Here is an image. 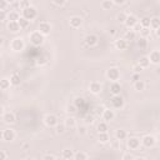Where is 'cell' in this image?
I'll use <instances>...</instances> for the list:
<instances>
[{
	"instance_id": "obj_1",
	"label": "cell",
	"mask_w": 160,
	"mask_h": 160,
	"mask_svg": "<svg viewBox=\"0 0 160 160\" xmlns=\"http://www.w3.org/2000/svg\"><path fill=\"white\" fill-rule=\"evenodd\" d=\"M29 40H30V42L34 46H40V45H42V42H44L45 39H44V35L40 31H32L29 35Z\"/></svg>"
},
{
	"instance_id": "obj_2",
	"label": "cell",
	"mask_w": 160,
	"mask_h": 160,
	"mask_svg": "<svg viewBox=\"0 0 160 160\" xmlns=\"http://www.w3.org/2000/svg\"><path fill=\"white\" fill-rule=\"evenodd\" d=\"M36 15H38V10H36V8H34L32 5L28 6L26 9H22V18H25V19H28V20L35 19Z\"/></svg>"
},
{
	"instance_id": "obj_3",
	"label": "cell",
	"mask_w": 160,
	"mask_h": 160,
	"mask_svg": "<svg viewBox=\"0 0 160 160\" xmlns=\"http://www.w3.org/2000/svg\"><path fill=\"white\" fill-rule=\"evenodd\" d=\"M24 46H25V44H24V40L21 39V38H15V39H12L11 40V42H10V48H11V50L12 51H21L22 49H24Z\"/></svg>"
},
{
	"instance_id": "obj_4",
	"label": "cell",
	"mask_w": 160,
	"mask_h": 160,
	"mask_svg": "<svg viewBox=\"0 0 160 160\" xmlns=\"http://www.w3.org/2000/svg\"><path fill=\"white\" fill-rule=\"evenodd\" d=\"M106 78L111 81H118L120 79V70L118 68H110L106 71Z\"/></svg>"
},
{
	"instance_id": "obj_5",
	"label": "cell",
	"mask_w": 160,
	"mask_h": 160,
	"mask_svg": "<svg viewBox=\"0 0 160 160\" xmlns=\"http://www.w3.org/2000/svg\"><path fill=\"white\" fill-rule=\"evenodd\" d=\"M44 122H45L46 126L54 128V126L59 122V120H58V116H56V115H54V114H46V115L44 116Z\"/></svg>"
},
{
	"instance_id": "obj_6",
	"label": "cell",
	"mask_w": 160,
	"mask_h": 160,
	"mask_svg": "<svg viewBox=\"0 0 160 160\" xmlns=\"http://www.w3.org/2000/svg\"><path fill=\"white\" fill-rule=\"evenodd\" d=\"M138 22H139L138 18H136L135 15H132V14H130V15H126V18H125V21H124V24H125V26H126L128 29H134V26H135Z\"/></svg>"
},
{
	"instance_id": "obj_7",
	"label": "cell",
	"mask_w": 160,
	"mask_h": 160,
	"mask_svg": "<svg viewBox=\"0 0 160 160\" xmlns=\"http://www.w3.org/2000/svg\"><path fill=\"white\" fill-rule=\"evenodd\" d=\"M110 101H111L112 108H115V109H121V108L124 106V104H125V101H124V99L120 96V94H119V95H112V98L110 99Z\"/></svg>"
},
{
	"instance_id": "obj_8",
	"label": "cell",
	"mask_w": 160,
	"mask_h": 160,
	"mask_svg": "<svg viewBox=\"0 0 160 160\" xmlns=\"http://www.w3.org/2000/svg\"><path fill=\"white\" fill-rule=\"evenodd\" d=\"M145 148H152L155 144H156V139H155V136H152V135H145L142 139H141V141H140Z\"/></svg>"
},
{
	"instance_id": "obj_9",
	"label": "cell",
	"mask_w": 160,
	"mask_h": 160,
	"mask_svg": "<svg viewBox=\"0 0 160 160\" xmlns=\"http://www.w3.org/2000/svg\"><path fill=\"white\" fill-rule=\"evenodd\" d=\"M51 24L50 22H48V21H41L40 24H39V30L38 31H40L44 36L45 35H49L50 32H51Z\"/></svg>"
},
{
	"instance_id": "obj_10",
	"label": "cell",
	"mask_w": 160,
	"mask_h": 160,
	"mask_svg": "<svg viewBox=\"0 0 160 160\" xmlns=\"http://www.w3.org/2000/svg\"><path fill=\"white\" fill-rule=\"evenodd\" d=\"M84 41H85V44H86L88 46L92 48V46L98 45V42H99V38H98L95 34H88V35L85 36Z\"/></svg>"
},
{
	"instance_id": "obj_11",
	"label": "cell",
	"mask_w": 160,
	"mask_h": 160,
	"mask_svg": "<svg viewBox=\"0 0 160 160\" xmlns=\"http://www.w3.org/2000/svg\"><path fill=\"white\" fill-rule=\"evenodd\" d=\"M101 84L99 82V81H92V82H90V85H89V90H90V92L91 94H94V95H98V94H100L101 92Z\"/></svg>"
},
{
	"instance_id": "obj_12",
	"label": "cell",
	"mask_w": 160,
	"mask_h": 160,
	"mask_svg": "<svg viewBox=\"0 0 160 160\" xmlns=\"http://www.w3.org/2000/svg\"><path fill=\"white\" fill-rule=\"evenodd\" d=\"M15 139V131L12 129H5L2 130V140L5 141H12Z\"/></svg>"
},
{
	"instance_id": "obj_13",
	"label": "cell",
	"mask_w": 160,
	"mask_h": 160,
	"mask_svg": "<svg viewBox=\"0 0 160 160\" xmlns=\"http://www.w3.org/2000/svg\"><path fill=\"white\" fill-rule=\"evenodd\" d=\"M69 24H70L71 28L78 29V28L81 26V24H82V19H81L80 16H71L70 20H69Z\"/></svg>"
},
{
	"instance_id": "obj_14",
	"label": "cell",
	"mask_w": 160,
	"mask_h": 160,
	"mask_svg": "<svg viewBox=\"0 0 160 160\" xmlns=\"http://www.w3.org/2000/svg\"><path fill=\"white\" fill-rule=\"evenodd\" d=\"M114 118H115V112H114V110H110V109H104V111H102V120L104 121H111V120H114Z\"/></svg>"
},
{
	"instance_id": "obj_15",
	"label": "cell",
	"mask_w": 160,
	"mask_h": 160,
	"mask_svg": "<svg viewBox=\"0 0 160 160\" xmlns=\"http://www.w3.org/2000/svg\"><path fill=\"white\" fill-rule=\"evenodd\" d=\"M2 119H4V121H5L6 124H14L15 120H16V116H15L14 112H11V111H6V112L2 114Z\"/></svg>"
},
{
	"instance_id": "obj_16",
	"label": "cell",
	"mask_w": 160,
	"mask_h": 160,
	"mask_svg": "<svg viewBox=\"0 0 160 160\" xmlns=\"http://www.w3.org/2000/svg\"><path fill=\"white\" fill-rule=\"evenodd\" d=\"M139 146H140V139H138V138H130L128 140V148L129 149L136 150V149H139Z\"/></svg>"
},
{
	"instance_id": "obj_17",
	"label": "cell",
	"mask_w": 160,
	"mask_h": 160,
	"mask_svg": "<svg viewBox=\"0 0 160 160\" xmlns=\"http://www.w3.org/2000/svg\"><path fill=\"white\" fill-rule=\"evenodd\" d=\"M149 60L152 64H159V61H160V51L159 50H152L150 52V55H149Z\"/></svg>"
},
{
	"instance_id": "obj_18",
	"label": "cell",
	"mask_w": 160,
	"mask_h": 160,
	"mask_svg": "<svg viewBox=\"0 0 160 160\" xmlns=\"http://www.w3.org/2000/svg\"><path fill=\"white\" fill-rule=\"evenodd\" d=\"M9 80H10V84H11L12 86H19L20 82H21V76H20V74H18V72H12Z\"/></svg>"
},
{
	"instance_id": "obj_19",
	"label": "cell",
	"mask_w": 160,
	"mask_h": 160,
	"mask_svg": "<svg viewBox=\"0 0 160 160\" xmlns=\"http://www.w3.org/2000/svg\"><path fill=\"white\" fill-rule=\"evenodd\" d=\"M110 92L112 95H119L121 92V85L118 81H112L110 85Z\"/></svg>"
},
{
	"instance_id": "obj_20",
	"label": "cell",
	"mask_w": 160,
	"mask_h": 160,
	"mask_svg": "<svg viewBox=\"0 0 160 160\" xmlns=\"http://www.w3.org/2000/svg\"><path fill=\"white\" fill-rule=\"evenodd\" d=\"M115 48L118 49V50H125L126 48H128V41L122 38V39H118V40H115Z\"/></svg>"
},
{
	"instance_id": "obj_21",
	"label": "cell",
	"mask_w": 160,
	"mask_h": 160,
	"mask_svg": "<svg viewBox=\"0 0 160 160\" xmlns=\"http://www.w3.org/2000/svg\"><path fill=\"white\" fill-rule=\"evenodd\" d=\"M138 65H139L141 69H145V68H148V66L150 65V60H149V56H146V55L141 56V58L139 59V61H138Z\"/></svg>"
},
{
	"instance_id": "obj_22",
	"label": "cell",
	"mask_w": 160,
	"mask_h": 160,
	"mask_svg": "<svg viewBox=\"0 0 160 160\" xmlns=\"http://www.w3.org/2000/svg\"><path fill=\"white\" fill-rule=\"evenodd\" d=\"M126 138H128V132H126L124 129H118V130L115 131V139H116V140L121 141V140H125Z\"/></svg>"
},
{
	"instance_id": "obj_23",
	"label": "cell",
	"mask_w": 160,
	"mask_h": 160,
	"mask_svg": "<svg viewBox=\"0 0 160 160\" xmlns=\"http://www.w3.org/2000/svg\"><path fill=\"white\" fill-rule=\"evenodd\" d=\"M150 28L154 29V30H159L160 28V19L158 16H154L150 19Z\"/></svg>"
},
{
	"instance_id": "obj_24",
	"label": "cell",
	"mask_w": 160,
	"mask_h": 160,
	"mask_svg": "<svg viewBox=\"0 0 160 160\" xmlns=\"http://www.w3.org/2000/svg\"><path fill=\"white\" fill-rule=\"evenodd\" d=\"M8 29L11 31V32H18L20 30V26L18 24V21H9L8 22Z\"/></svg>"
},
{
	"instance_id": "obj_25",
	"label": "cell",
	"mask_w": 160,
	"mask_h": 160,
	"mask_svg": "<svg viewBox=\"0 0 160 160\" xmlns=\"http://www.w3.org/2000/svg\"><path fill=\"white\" fill-rule=\"evenodd\" d=\"M18 24H19L20 29H26V28H29V25H30V20H28V19L20 16L19 20H18Z\"/></svg>"
},
{
	"instance_id": "obj_26",
	"label": "cell",
	"mask_w": 160,
	"mask_h": 160,
	"mask_svg": "<svg viewBox=\"0 0 160 160\" xmlns=\"http://www.w3.org/2000/svg\"><path fill=\"white\" fill-rule=\"evenodd\" d=\"M135 38H136V32H135V30H131V29H129L126 32H125V35H124V39L126 40V41H131V40H135Z\"/></svg>"
},
{
	"instance_id": "obj_27",
	"label": "cell",
	"mask_w": 160,
	"mask_h": 160,
	"mask_svg": "<svg viewBox=\"0 0 160 160\" xmlns=\"http://www.w3.org/2000/svg\"><path fill=\"white\" fill-rule=\"evenodd\" d=\"M64 125H65V128H70V129H72V128H75L76 126V120L74 119V118H66L65 119V121H64Z\"/></svg>"
},
{
	"instance_id": "obj_28",
	"label": "cell",
	"mask_w": 160,
	"mask_h": 160,
	"mask_svg": "<svg viewBox=\"0 0 160 160\" xmlns=\"http://www.w3.org/2000/svg\"><path fill=\"white\" fill-rule=\"evenodd\" d=\"M10 80L9 79H6V78H2V79H0V89L1 90H8L9 88H10Z\"/></svg>"
},
{
	"instance_id": "obj_29",
	"label": "cell",
	"mask_w": 160,
	"mask_h": 160,
	"mask_svg": "<svg viewBox=\"0 0 160 160\" xmlns=\"http://www.w3.org/2000/svg\"><path fill=\"white\" fill-rule=\"evenodd\" d=\"M61 156H62L64 159H68V160L74 159V151H72V150H70V149H65V150H62Z\"/></svg>"
},
{
	"instance_id": "obj_30",
	"label": "cell",
	"mask_w": 160,
	"mask_h": 160,
	"mask_svg": "<svg viewBox=\"0 0 160 160\" xmlns=\"http://www.w3.org/2000/svg\"><path fill=\"white\" fill-rule=\"evenodd\" d=\"M134 89L136 90V91H142L144 89H145V82L142 81V80H138V81H135L134 82Z\"/></svg>"
},
{
	"instance_id": "obj_31",
	"label": "cell",
	"mask_w": 160,
	"mask_h": 160,
	"mask_svg": "<svg viewBox=\"0 0 160 160\" xmlns=\"http://www.w3.org/2000/svg\"><path fill=\"white\" fill-rule=\"evenodd\" d=\"M109 130V126H108V122L106 121H100L98 124V131L99 132H106Z\"/></svg>"
},
{
	"instance_id": "obj_32",
	"label": "cell",
	"mask_w": 160,
	"mask_h": 160,
	"mask_svg": "<svg viewBox=\"0 0 160 160\" xmlns=\"http://www.w3.org/2000/svg\"><path fill=\"white\" fill-rule=\"evenodd\" d=\"M109 140H110V138H109L108 131H106V132H99V141H100L101 144H106Z\"/></svg>"
},
{
	"instance_id": "obj_33",
	"label": "cell",
	"mask_w": 160,
	"mask_h": 160,
	"mask_svg": "<svg viewBox=\"0 0 160 160\" xmlns=\"http://www.w3.org/2000/svg\"><path fill=\"white\" fill-rule=\"evenodd\" d=\"M19 18H20V15H19L18 11H10V12L8 14V19H9V21H18Z\"/></svg>"
},
{
	"instance_id": "obj_34",
	"label": "cell",
	"mask_w": 160,
	"mask_h": 160,
	"mask_svg": "<svg viewBox=\"0 0 160 160\" xmlns=\"http://www.w3.org/2000/svg\"><path fill=\"white\" fill-rule=\"evenodd\" d=\"M112 5H114L112 0H104V1L101 2V6H102L104 10H110V9L112 8Z\"/></svg>"
},
{
	"instance_id": "obj_35",
	"label": "cell",
	"mask_w": 160,
	"mask_h": 160,
	"mask_svg": "<svg viewBox=\"0 0 160 160\" xmlns=\"http://www.w3.org/2000/svg\"><path fill=\"white\" fill-rule=\"evenodd\" d=\"M136 44H138V46H139V48L144 49V48H146V46H148V40H146V38L140 36V39L136 41Z\"/></svg>"
},
{
	"instance_id": "obj_36",
	"label": "cell",
	"mask_w": 160,
	"mask_h": 160,
	"mask_svg": "<svg viewBox=\"0 0 160 160\" xmlns=\"http://www.w3.org/2000/svg\"><path fill=\"white\" fill-rule=\"evenodd\" d=\"M88 158H89V155H88L86 152H82V151L74 154V159H76V160H85V159H88Z\"/></svg>"
},
{
	"instance_id": "obj_37",
	"label": "cell",
	"mask_w": 160,
	"mask_h": 160,
	"mask_svg": "<svg viewBox=\"0 0 160 160\" xmlns=\"http://www.w3.org/2000/svg\"><path fill=\"white\" fill-rule=\"evenodd\" d=\"M150 28H142L141 26V29L139 30V32H140V36H142V38H148L149 35H150Z\"/></svg>"
},
{
	"instance_id": "obj_38",
	"label": "cell",
	"mask_w": 160,
	"mask_h": 160,
	"mask_svg": "<svg viewBox=\"0 0 160 160\" xmlns=\"http://www.w3.org/2000/svg\"><path fill=\"white\" fill-rule=\"evenodd\" d=\"M54 128H55V130H56V134H62V132L65 131V129H66L65 125H64V122H62V124H59V122H58Z\"/></svg>"
},
{
	"instance_id": "obj_39",
	"label": "cell",
	"mask_w": 160,
	"mask_h": 160,
	"mask_svg": "<svg viewBox=\"0 0 160 160\" xmlns=\"http://www.w3.org/2000/svg\"><path fill=\"white\" fill-rule=\"evenodd\" d=\"M140 25L142 26V28H150V18H142L141 20H140Z\"/></svg>"
},
{
	"instance_id": "obj_40",
	"label": "cell",
	"mask_w": 160,
	"mask_h": 160,
	"mask_svg": "<svg viewBox=\"0 0 160 160\" xmlns=\"http://www.w3.org/2000/svg\"><path fill=\"white\" fill-rule=\"evenodd\" d=\"M28 6H30V1L29 0H20L19 2V8L22 10V9H26Z\"/></svg>"
},
{
	"instance_id": "obj_41",
	"label": "cell",
	"mask_w": 160,
	"mask_h": 160,
	"mask_svg": "<svg viewBox=\"0 0 160 160\" xmlns=\"http://www.w3.org/2000/svg\"><path fill=\"white\" fill-rule=\"evenodd\" d=\"M76 110H78V106L75 104H71V105L68 106V112L69 114H74V112H76Z\"/></svg>"
},
{
	"instance_id": "obj_42",
	"label": "cell",
	"mask_w": 160,
	"mask_h": 160,
	"mask_svg": "<svg viewBox=\"0 0 160 160\" xmlns=\"http://www.w3.org/2000/svg\"><path fill=\"white\" fill-rule=\"evenodd\" d=\"M125 18H126V14H124V12H120V14L116 16V19H118L119 22H124V21H125Z\"/></svg>"
},
{
	"instance_id": "obj_43",
	"label": "cell",
	"mask_w": 160,
	"mask_h": 160,
	"mask_svg": "<svg viewBox=\"0 0 160 160\" xmlns=\"http://www.w3.org/2000/svg\"><path fill=\"white\" fill-rule=\"evenodd\" d=\"M42 159H44V160H55L56 156L52 155V154H45V155L42 156Z\"/></svg>"
},
{
	"instance_id": "obj_44",
	"label": "cell",
	"mask_w": 160,
	"mask_h": 160,
	"mask_svg": "<svg viewBox=\"0 0 160 160\" xmlns=\"http://www.w3.org/2000/svg\"><path fill=\"white\" fill-rule=\"evenodd\" d=\"M8 19V14L5 10H0V21H4Z\"/></svg>"
},
{
	"instance_id": "obj_45",
	"label": "cell",
	"mask_w": 160,
	"mask_h": 160,
	"mask_svg": "<svg viewBox=\"0 0 160 160\" xmlns=\"http://www.w3.org/2000/svg\"><path fill=\"white\" fill-rule=\"evenodd\" d=\"M78 131H79L80 135H85V134H86V126H84V125L79 126V128H78Z\"/></svg>"
},
{
	"instance_id": "obj_46",
	"label": "cell",
	"mask_w": 160,
	"mask_h": 160,
	"mask_svg": "<svg viewBox=\"0 0 160 160\" xmlns=\"http://www.w3.org/2000/svg\"><path fill=\"white\" fill-rule=\"evenodd\" d=\"M139 79H140V74H139V72H132V75H131V80H132V82L138 81Z\"/></svg>"
},
{
	"instance_id": "obj_47",
	"label": "cell",
	"mask_w": 160,
	"mask_h": 160,
	"mask_svg": "<svg viewBox=\"0 0 160 160\" xmlns=\"http://www.w3.org/2000/svg\"><path fill=\"white\" fill-rule=\"evenodd\" d=\"M135 156H132L131 154H124L122 155V160H134Z\"/></svg>"
},
{
	"instance_id": "obj_48",
	"label": "cell",
	"mask_w": 160,
	"mask_h": 160,
	"mask_svg": "<svg viewBox=\"0 0 160 160\" xmlns=\"http://www.w3.org/2000/svg\"><path fill=\"white\" fill-rule=\"evenodd\" d=\"M52 2H54L56 6H62V5L66 2V0H52Z\"/></svg>"
},
{
	"instance_id": "obj_49",
	"label": "cell",
	"mask_w": 160,
	"mask_h": 160,
	"mask_svg": "<svg viewBox=\"0 0 160 160\" xmlns=\"http://www.w3.org/2000/svg\"><path fill=\"white\" fill-rule=\"evenodd\" d=\"M8 6V2L5 0H0V10H5Z\"/></svg>"
},
{
	"instance_id": "obj_50",
	"label": "cell",
	"mask_w": 160,
	"mask_h": 160,
	"mask_svg": "<svg viewBox=\"0 0 160 160\" xmlns=\"http://www.w3.org/2000/svg\"><path fill=\"white\" fill-rule=\"evenodd\" d=\"M8 158V154L5 152V151H2V150H0V160H5Z\"/></svg>"
},
{
	"instance_id": "obj_51",
	"label": "cell",
	"mask_w": 160,
	"mask_h": 160,
	"mask_svg": "<svg viewBox=\"0 0 160 160\" xmlns=\"http://www.w3.org/2000/svg\"><path fill=\"white\" fill-rule=\"evenodd\" d=\"M112 2H114L115 5H122V4L126 2V0H112Z\"/></svg>"
},
{
	"instance_id": "obj_52",
	"label": "cell",
	"mask_w": 160,
	"mask_h": 160,
	"mask_svg": "<svg viewBox=\"0 0 160 160\" xmlns=\"http://www.w3.org/2000/svg\"><path fill=\"white\" fill-rule=\"evenodd\" d=\"M140 70H141V68H140V66H139V65L136 64V65L134 66V72H139Z\"/></svg>"
},
{
	"instance_id": "obj_53",
	"label": "cell",
	"mask_w": 160,
	"mask_h": 160,
	"mask_svg": "<svg viewBox=\"0 0 160 160\" xmlns=\"http://www.w3.org/2000/svg\"><path fill=\"white\" fill-rule=\"evenodd\" d=\"M4 112H5V111H4V106H2V105H0V116H1Z\"/></svg>"
},
{
	"instance_id": "obj_54",
	"label": "cell",
	"mask_w": 160,
	"mask_h": 160,
	"mask_svg": "<svg viewBox=\"0 0 160 160\" xmlns=\"http://www.w3.org/2000/svg\"><path fill=\"white\" fill-rule=\"evenodd\" d=\"M5 1H6L8 4H14V2L16 1V0H5Z\"/></svg>"
},
{
	"instance_id": "obj_55",
	"label": "cell",
	"mask_w": 160,
	"mask_h": 160,
	"mask_svg": "<svg viewBox=\"0 0 160 160\" xmlns=\"http://www.w3.org/2000/svg\"><path fill=\"white\" fill-rule=\"evenodd\" d=\"M2 44H4V38H1V36H0V46H1Z\"/></svg>"
},
{
	"instance_id": "obj_56",
	"label": "cell",
	"mask_w": 160,
	"mask_h": 160,
	"mask_svg": "<svg viewBox=\"0 0 160 160\" xmlns=\"http://www.w3.org/2000/svg\"><path fill=\"white\" fill-rule=\"evenodd\" d=\"M0 140H2V130H0Z\"/></svg>"
},
{
	"instance_id": "obj_57",
	"label": "cell",
	"mask_w": 160,
	"mask_h": 160,
	"mask_svg": "<svg viewBox=\"0 0 160 160\" xmlns=\"http://www.w3.org/2000/svg\"><path fill=\"white\" fill-rule=\"evenodd\" d=\"M0 55H1V46H0Z\"/></svg>"
}]
</instances>
